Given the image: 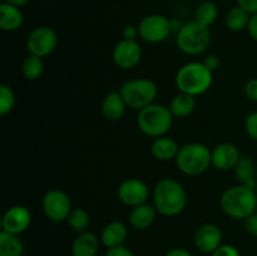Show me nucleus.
Listing matches in <instances>:
<instances>
[{
    "label": "nucleus",
    "instance_id": "nucleus-1",
    "mask_svg": "<svg viewBox=\"0 0 257 256\" xmlns=\"http://www.w3.org/2000/svg\"><path fill=\"white\" fill-rule=\"evenodd\" d=\"M153 206L165 217L180 215L187 205V193L175 178H162L153 188Z\"/></svg>",
    "mask_w": 257,
    "mask_h": 256
},
{
    "label": "nucleus",
    "instance_id": "nucleus-2",
    "mask_svg": "<svg viewBox=\"0 0 257 256\" xmlns=\"http://www.w3.org/2000/svg\"><path fill=\"white\" fill-rule=\"evenodd\" d=\"M220 206L228 217L235 220H246L257 210L255 188L240 183L232 186L221 195Z\"/></svg>",
    "mask_w": 257,
    "mask_h": 256
},
{
    "label": "nucleus",
    "instance_id": "nucleus-3",
    "mask_svg": "<svg viewBox=\"0 0 257 256\" xmlns=\"http://www.w3.org/2000/svg\"><path fill=\"white\" fill-rule=\"evenodd\" d=\"M176 87L182 93L197 97L207 92L213 83V72L203 62H191L178 69L175 78Z\"/></svg>",
    "mask_w": 257,
    "mask_h": 256
},
{
    "label": "nucleus",
    "instance_id": "nucleus-4",
    "mask_svg": "<svg viewBox=\"0 0 257 256\" xmlns=\"http://www.w3.org/2000/svg\"><path fill=\"white\" fill-rule=\"evenodd\" d=\"M212 151L202 143H186L180 148L176 166L186 176H200L212 166Z\"/></svg>",
    "mask_w": 257,
    "mask_h": 256
},
{
    "label": "nucleus",
    "instance_id": "nucleus-5",
    "mask_svg": "<svg viewBox=\"0 0 257 256\" xmlns=\"http://www.w3.org/2000/svg\"><path fill=\"white\" fill-rule=\"evenodd\" d=\"M173 115L170 108L162 104L147 105L138 110L137 125L142 133L148 137L158 138L165 136L173 124Z\"/></svg>",
    "mask_w": 257,
    "mask_h": 256
},
{
    "label": "nucleus",
    "instance_id": "nucleus-6",
    "mask_svg": "<svg viewBox=\"0 0 257 256\" xmlns=\"http://www.w3.org/2000/svg\"><path fill=\"white\" fill-rule=\"evenodd\" d=\"M176 44L185 54H201L206 52L211 44L210 28L200 24L196 20L185 23L176 35Z\"/></svg>",
    "mask_w": 257,
    "mask_h": 256
},
{
    "label": "nucleus",
    "instance_id": "nucleus-7",
    "mask_svg": "<svg viewBox=\"0 0 257 256\" xmlns=\"http://www.w3.org/2000/svg\"><path fill=\"white\" fill-rule=\"evenodd\" d=\"M119 93L128 108L141 110L155 103L158 88L157 84L148 78H136L123 83L119 88Z\"/></svg>",
    "mask_w": 257,
    "mask_h": 256
},
{
    "label": "nucleus",
    "instance_id": "nucleus-8",
    "mask_svg": "<svg viewBox=\"0 0 257 256\" xmlns=\"http://www.w3.org/2000/svg\"><path fill=\"white\" fill-rule=\"evenodd\" d=\"M42 207L48 220L54 223L67 221L68 216L73 210L69 196L64 191L58 190V188L50 190L45 193L42 201Z\"/></svg>",
    "mask_w": 257,
    "mask_h": 256
},
{
    "label": "nucleus",
    "instance_id": "nucleus-9",
    "mask_svg": "<svg viewBox=\"0 0 257 256\" xmlns=\"http://www.w3.org/2000/svg\"><path fill=\"white\" fill-rule=\"evenodd\" d=\"M140 37L151 44L162 43L172 33L171 20L161 14H151L143 18L138 24Z\"/></svg>",
    "mask_w": 257,
    "mask_h": 256
},
{
    "label": "nucleus",
    "instance_id": "nucleus-10",
    "mask_svg": "<svg viewBox=\"0 0 257 256\" xmlns=\"http://www.w3.org/2000/svg\"><path fill=\"white\" fill-rule=\"evenodd\" d=\"M25 44L29 54L44 58L55 50L58 35L50 27H38L29 33Z\"/></svg>",
    "mask_w": 257,
    "mask_h": 256
},
{
    "label": "nucleus",
    "instance_id": "nucleus-11",
    "mask_svg": "<svg viewBox=\"0 0 257 256\" xmlns=\"http://www.w3.org/2000/svg\"><path fill=\"white\" fill-rule=\"evenodd\" d=\"M117 196L123 205L132 208L147 203L150 198V188L138 178H128L118 186Z\"/></svg>",
    "mask_w": 257,
    "mask_h": 256
},
{
    "label": "nucleus",
    "instance_id": "nucleus-12",
    "mask_svg": "<svg viewBox=\"0 0 257 256\" xmlns=\"http://www.w3.org/2000/svg\"><path fill=\"white\" fill-rule=\"evenodd\" d=\"M113 62L120 69H132L142 59V48L137 40L122 39L113 49Z\"/></svg>",
    "mask_w": 257,
    "mask_h": 256
},
{
    "label": "nucleus",
    "instance_id": "nucleus-13",
    "mask_svg": "<svg viewBox=\"0 0 257 256\" xmlns=\"http://www.w3.org/2000/svg\"><path fill=\"white\" fill-rule=\"evenodd\" d=\"M32 223V212L25 206H12L4 212L2 218V231L12 235L25 232Z\"/></svg>",
    "mask_w": 257,
    "mask_h": 256
},
{
    "label": "nucleus",
    "instance_id": "nucleus-14",
    "mask_svg": "<svg viewBox=\"0 0 257 256\" xmlns=\"http://www.w3.org/2000/svg\"><path fill=\"white\" fill-rule=\"evenodd\" d=\"M222 231L215 223L200 226L195 233V246L203 253H212L222 245Z\"/></svg>",
    "mask_w": 257,
    "mask_h": 256
},
{
    "label": "nucleus",
    "instance_id": "nucleus-15",
    "mask_svg": "<svg viewBox=\"0 0 257 256\" xmlns=\"http://www.w3.org/2000/svg\"><path fill=\"white\" fill-rule=\"evenodd\" d=\"M240 158V151L232 143H221L216 146L211 155L212 166L218 171L233 170Z\"/></svg>",
    "mask_w": 257,
    "mask_h": 256
},
{
    "label": "nucleus",
    "instance_id": "nucleus-16",
    "mask_svg": "<svg viewBox=\"0 0 257 256\" xmlns=\"http://www.w3.org/2000/svg\"><path fill=\"white\" fill-rule=\"evenodd\" d=\"M127 226L122 221H110L103 227L100 233V242L107 248L122 246L127 238Z\"/></svg>",
    "mask_w": 257,
    "mask_h": 256
},
{
    "label": "nucleus",
    "instance_id": "nucleus-17",
    "mask_svg": "<svg viewBox=\"0 0 257 256\" xmlns=\"http://www.w3.org/2000/svg\"><path fill=\"white\" fill-rule=\"evenodd\" d=\"M127 108V104H125L124 99H123L119 90H113V92L108 93V94L103 98L102 105H100L103 115H104L108 120H112V122L119 120L120 118L124 115Z\"/></svg>",
    "mask_w": 257,
    "mask_h": 256
},
{
    "label": "nucleus",
    "instance_id": "nucleus-18",
    "mask_svg": "<svg viewBox=\"0 0 257 256\" xmlns=\"http://www.w3.org/2000/svg\"><path fill=\"white\" fill-rule=\"evenodd\" d=\"M157 213L155 206L143 203V205L132 207L128 216V221L136 230H146L155 222Z\"/></svg>",
    "mask_w": 257,
    "mask_h": 256
},
{
    "label": "nucleus",
    "instance_id": "nucleus-19",
    "mask_svg": "<svg viewBox=\"0 0 257 256\" xmlns=\"http://www.w3.org/2000/svg\"><path fill=\"white\" fill-rule=\"evenodd\" d=\"M99 248V238L90 231L78 233L72 243L73 256H95Z\"/></svg>",
    "mask_w": 257,
    "mask_h": 256
},
{
    "label": "nucleus",
    "instance_id": "nucleus-20",
    "mask_svg": "<svg viewBox=\"0 0 257 256\" xmlns=\"http://www.w3.org/2000/svg\"><path fill=\"white\" fill-rule=\"evenodd\" d=\"M180 148L181 147L175 140L162 136L153 141L152 146H151V152L156 160L168 162L171 160H176L178 152H180Z\"/></svg>",
    "mask_w": 257,
    "mask_h": 256
},
{
    "label": "nucleus",
    "instance_id": "nucleus-21",
    "mask_svg": "<svg viewBox=\"0 0 257 256\" xmlns=\"http://www.w3.org/2000/svg\"><path fill=\"white\" fill-rule=\"evenodd\" d=\"M24 17L20 8L14 7L8 3H2L0 5V28L4 32H14L23 25Z\"/></svg>",
    "mask_w": 257,
    "mask_h": 256
},
{
    "label": "nucleus",
    "instance_id": "nucleus-22",
    "mask_svg": "<svg viewBox=\"0 0 257 256\" xmlns=\"http://www.w3.org/2000/svg\"><path fill=\"white\" fill-rule=\"evenodd\" d=\"M233 171H235V176L240 185H245L251 188H255L256 166L255 162L250 157L241 156V158L238 160L237 165L235 166Z\"/></svg>",
    "mask_w": 257,
    "mask_h": 256
},
{
    "label": "nucleus",
    "instance_id": "nucleus-23",
    "mask_svg": "<svg viewBox=\"0 0 257 256\" xmlns=\"http://www.w3.org/2000/svg\"><path fill=\"white\" fill-rule=\"evenodd\" d=\"M170 110L173 117L185 118L188 117L196 108V97L180 92L173 97L170 103Z\"/></svg>",
    "mask_w": 257,
    "mask_h": 256
},
{
    "label": "nucleus",
    "instance_id": "nucleus-24",
    "mask_svg": "<svg viewBox=\"0 0 257 256\" xmlns=\"http://www.w3.org/2000/svg\"><path fill=\"white\" fill-rule=\"evenodd\" d=\"M251 14L246 12L243 8L236 7L231 8L225 17V24L228 30L231 32H241L243 29H247L248 22H250Z\"/></svg>",
    "mask_w": 257,
    "mask_h": 256
},
{
    "label": "nucleus",
    "instance_id": "nucleus-25",
    "mask_svg": "<svg viewBox=\"0 0 257 256\" xmlns=\"http://www.w3.org/2000/svg\"><path fill=\"white\" fill-rule=\"evenodd\" d=\"M24 243L18 235L0 232V256H23Z\"/></svg>",
    "mask_w": 257,
    "mask_h": 256
},
{
    "label": "nucleus",
    "instance_id": "nucleus-26",
    "mask_svg": "<svg viewBox=\"0 0 257 256\" xmlns=\"http://www.w3.org/2000/svg\"><path fill=\"white\" fill-rule=\"evenodd\" d=\"M218 17V9L217 5L210 0H205L198 7L196 8L195 12V20L200 24L205 25V27L210 28L213 23L217 20Z\"/></svg>",
    "mask_w": 257,
    "mask_h": 256
},
{
    "label": "nucleus",
    "instance_id": "nucleus-27",
    "mask_svg": "<svg viewBox=\"0 0 257 256\" xmlns=\"http://www.w3.org/2000/svg\"><path fill=\"white\" fill-rule=\"evenodd\" d=\"M22 73L25 79L28 80H37L44 73V62L43 58L37 57V55L29 54L22 64Z\"/></svg>",
    "mask_w": 257,
    "mask_h": 256
},
{
    "label": "nucleus",
    "instance_id": "nucleus-28",
    "mask_svg": "<svg viewBox=\"0 0 257 256\" xmlns=\"http://www.w3.org/2000/svg\"><path fill=\"white\" fill-rule=\"evenodd\" d=\"M67 222L70 226V228L73 231H75V232H84V231H87V227L89 226L90 222L89 213L84 208L75 207L73 208L70 215L68 216Z\"/></svg>",
    "mask_w": 257,
    "mask_h": 256
},
{
    "label": "nucleus",
    "instance_id": "nucleus-29",
    "mask_svg": "<svg viewBox=\"0 0 257 256\" xmlns=\"http://www.w3.org/2000/svg\"><path fill=\"white\" fill-rule=\"evenodd\" d=\"M15 94L8 85H0V114L7 115L14 109Z\"/></svg>",
    "mask_w": 257,
    "mask_h": 256
},
{
    "label": "nucleus",
    "instance_id": "nucleus-30",
    "mask_svg": "<svg viewBox=\"0 0 257 256\" xmlns=\"http://www.w3.org/2000/svg\"><path fill=\"white\" fill-rule=\"evenodd\" d=\"M245 130L250 138L257 141V110L250 113L245 119Z\"/></svg>",
    "mask_w": 257,
    "mask_h": 256
},
{
    "label": "nucleus",
    "instance_id": "nucleus-31",
    "mask_svg": "<svg viewBox=\"0 0 257 256\" xmlns=\"http://www.w3.org/2000/svg\"><path fill=\"white\" fill-rule=\"evenodd\" d=\"M211 256H241L240 251L232 245H221L215 252L211 253Z\"/></svg>",
    "mask_w": 257,
    "mask_h": 256
},
{
    "label": "nucleus",
    "instance_id": "nucleus-32",
    "mask_svg": "<svg viewBox=\"0 0 257 256\" xmlns=\"http://www.w3.org/2000/svg\"><path fill=\"white\" fill-rule=\"evenodd\" d=\"M245 94L252 102H257V78L247 80L245 84Z\"/></svg>",
    "mask_w": 257,
    "mask_h": 256
},
{
    "label": "nucleus",
    "instance_id": "nucleus-33",
    "mask_svg": "<svg viewBox=\"0 0 257 256\" xmlns=\"http://www.w3.org/2000/svg\"><path fill=\"white\" fill-rule=\"evenodd\" d=\"M245 221V228L251 236L257 237V212L252 213L251 216H248Z\"/></svg>",
    "mask_w": 257,
    "mask_h": 256
},
{
    "label": "nucleus",
    "instance_id": "nucleus-34",
    "mask_svg": "<svg viewBox=\"0 0 257 256\" xmlns=\"http://www.w3.org/2000/svg\"><path fill=\"white\" fill-rule=\"evenodd\" d=\"M105 256H136L130 248H127L125 246H117V247L108 248V251L105 252Z\"/></svg>",
    "mask_w": 257,
    "mask_h": 256
},
{
    "label": "nucleus",
    "instance_id": "nucleus-35",
    "mask_svg": "<svg viewBox=\"0 0 257 256\" xmlns=\"http://www.w3.org/2000/svg\"><path fill=\"white\" fill-rule=\"evenodd\" d=\"M122 34L123 39L137 40V38L140 37V30H138V27H135V25H125Z\"/></svg>",
    "mask_w": 257,
    "mask_h": 256
},
{
    "label": "nucleus",
    "instance_id": "nucleus-36",
    "mask_svg": "<svg viewBox=\"0 0 257 256\" xmlns=\"http://www.w3.org/2000/svg\"><path fill=\"white\" fill-rule=\"evenodd\" d=\"M236 3H237L238 7L243 8L250 14L257 13V0H236Z\"/></svg>",
    "mask_w": 257,
    "mask_h": 256
},
{
    "label": "nucleus",
    "instance_id": "nucleus-37",
    "mask_svg": "<svg viewBox=\"0 0 257 256\" xmlns=\"http://www.w3.org/2000/svg\"><path fill=\"white\" fill-rule=\"evenodd\" d=\"M247 32L250 34V37L252 38L255 42H257V13L255 14H251L250 22L247 25Z\"/></svg>",
    "mask_w": 257,
    "mask_h": 256
},
{
    "label": "nucleus",
    "instance_id": "nucleus-38",
    "mask_svg": "<svg viewBox=\"0 0 257 256\" xmlns=\"http://www.w3.org/2000/svg\"><path fill=\"white\" fill-rule=\"evenodd\" d=\"M203 64L206 65V67L208 68L210 70H216L218 68V65H220V59H218L217 55L215 54H210L206 57V59L203 60Z\"/></svg>",
    "mask_w": 257,
    "mask_h": 256
},
{
    "label": "nucleus",
    "instance_id": "nucleus-39",
    "mask_svg": "<svg viewBox=\"0 0 257 256\" xmlns=\"http://www.w3.org/2000/svg\"><path fill=\"white\" fill-rule=\"evenodd\" d=\"M165 256H193V255L190 252V251L186 250V248L176 247V248H172V250L168 251Z\"/></svg>",
    "mask_w": 257,
    "mask_h": 256
},
{
    "label": "nucleus",
    "instance_id": "nucleus-40",
    "mask_svg": "<svg viewBox=\"0 0 257 256\" xmlns=\"http://www.w3.org/2000/svg\"><path fill=\"white\" fill-rule=\"evenodd\" d=\"M29 2H30V0H5V3L14 5V7H18V8H20V7H23V5L28 4Z\"/></svg>",
    "mask_w": 257,
    "mask_h": 256
},
{
    "label": "nucleus",
    "instance_id": "nucleus-41",
    "mask_svg": "<svg viewBox=\"0 0 257 256\" xmlns=\"http://www.w3.org/2000/svg\"><path fill=\"white\" fill-rule=\"evenodd\" d=\"M43 2H52V0H43Z\"/></svg>",
    "mask_w": 257,
    "mask_h": 256
}]
</instances>
